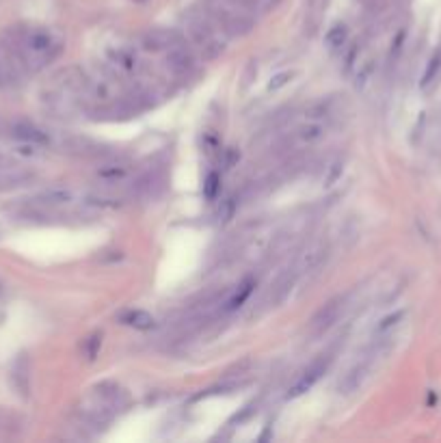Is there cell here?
I'll list each match as a JSON object with an SVG mask.
<instances>
[{"mask_svg": "<svg viewBox=\"0 0 441 443\" xmlns=\"http://www.w3.org/2000/svg\"><path fill=\"white\" fill-rule=\"evenodd\" d=\"M130 171H133V167L128 165V162H108V165H102L100 169H97V175H100L102 179H106V182H121V179H126L130 175Z\"/></svg>", "mask_w": 441, "mask_h": 443, "instance_id": "11", "label": "cell"}, {"mask_svg": "<svg viewBox=\"0 0 441 443\" xmlns=\"http://www.w3.org/2000/svg\"><path fill=\"white\" fill-rule=\"evenodd\" d=\"M167 65L175 74H188L193 70V57L182 43H175L167 50Z\"/></svg>", "mask_w": 441, "mask_h": 443, "instance_id": "9", "label": "cell"}, {"mask_svg": "<svg viewBox=\"0 0 441 443\" xmlns=\"http://www.w3.org/2000/svg\"><path fill=\"white\" fill-rule=\"evenodd\" d=\"M349 39V28L344 24H335L329 28V32L324 35V41L329 48H342Z\"/></svg>", "mask_w": 441, "mask_h": 443, "instance_id": "17", "label": "cell"}, {"mask_svg": "<svg viewBox=\"0 0 441 443\" xmlns=\"http://www.w3.org/2000/svg\"><path fill=\"white\" fill-rule=\"evenodd\" d=\"M342 173H344V162L342 160H335L333 165L329 167V175L324 177V186H333L337 179L342 177Z\"/></svg>", "mask_w": 441, "mask_h": 443, "instance_id": "22", "label": "cell"}, {"mask_svg": "<svg viewBox=\"0 0 441 443\" xmlns=\"http://www.w3.org/2000/svg\"><path fill=\"white\" fill-rule=\"evenodd\" d=\"M292 72H282V74H277V76H273L271 78V83H268V91H277V89H282V87H286L290 80H292Z\"/></svg>", "mask_w": 441, "mask_h": 443, "instance_id": "23", "label": "cell"}, {"mask_svg": "<svg viewBox=\"0 0 441 443\" xmlns=\"http://www.w3.org/2000/svg\"><path fill=\"white\" fill-rule=\"evenodd\" d=\"M439 70H441V52H435L433 55V59L429 61V68H427V72H424V76H422V89H427L433 80L437 78V74H439Z\"/></svg>", "mask_w": 441, "mask_h": 443, "instance_id": "19", "label": "cell"}, {"mask_svg": "<svg viewBox=\"0 0 441 443\" xmlns=\"http://www.w3.org/2000/svg\"><path fill=\"white\" fill-rule=\"evenodd\" d=\"M143 41L150 50H169L171 46L179 43V35L173 30H150L143 37Z\"/></svg>", "mask_w": 441, "mask_h": 443, "instance_id": "10", "label": "cell"}, {"mask_svg": "<svg viewBox=\"0 0 441 443\" xmlns=\"http://www.w3.org/2000/svg\"><path fill=\"white\" fill-rule=\"evenodd\" d=\"M329 366H331V355H320L318 359H314L312 364L301 372L299 379L294 381V385L288 391V398H299L305 391L312 389L322 379V374L329 370Z\"/></svg>", "mask_w": 441, "mask_h": 443, "instance_id": "4", "label": "cell"}, {"mask_svg": "<svg viewBox=\"0 0 441 443\" xmlns=\"http://www.w3.org/2000/svg\"><path fill=\"white\" fill-rule=\"evenodd\" d=\"M112 61H115L121 70H128V72H135L137 70V57L130 55V52H124V50L112 52Z\"/></svg>", "mask_w": 441, "mask_h": 443, "instance_id": "20", "label": "cell"}, {"mask_svg": "<svg viewBox=\"0 0 441 443\" xmlns=\"http://www.w3.org/2000/svg\"><path fill=\"white\" fill-rule=\"evenodd\" d=\"M253 288H255V282H253V279H247V282H244V284H240V286H238V290L232 294L230 299L225 301V311H234V309H238L244 301H247V299L251 297Z\"/></svg>", "mask_w": 441, "mask_h": 443, "instance_id": "15", "label": "cell"}, {"mask_svg": "<svg viewBox=\"0 0 441 443\" xmlns=\"http://www.w3.org/2000/svg\"><path fill=\"white\" fill-rule=\"evenodd\" d=\"M139 3H143V0H139Z\"/></svg>", "mask_w": 441, "mask_h": 443, "instance_id": "25", "label": "cell"}, {"mask_svg": "<svg viewBox=\"0 0 441 443\" xmlns=\"http://www.w3.org/2000/svg\"><path fill=\"white\" fill-rule=\"evenodd\" d=\"M35 201L39 206H46V208L70 206L74 201V190L68 188V186H50V188H46L43 193H39Z\"/></svg>", "mask_w": 441, "mask_h": 443, "instance_id": "8", "label": "cell"}, {"mask_svg": "<svg viewBox=\"0 0 441 443\" xmlns=\"http://www.w3.org/2000/svg\"><path fill=\"white\" fill-rule=\"evenodd\" d=\"M26 70L20 63L18 55L13 52V48L7 43V39L0 41V89H9L18 85L24 78Z\"/></svg>", "mask_w": 441, "mask_h": 443, "instance_id": "2", "label": "cell"}, {"mask_svg": "<svg viewBox=\"0 0 441 443\" xmlns=\"http://www.w3.org/2000/svg\"><path fill=\"white\" fill-rule=\"evenodd\" d=\"M85 204L95 206V208H119L124 201L115 195H106V193H89L85 197Z\"/></svg>", "mask_w": 441, "mask_h": 443, "instance_id": "16", "label": "cell"}, {"mask_svg": "<svg viewBox=\"0 0 441 443\" xmlns=\"http://www.w3.org/2000/svg\"><path fill=\"white\" fill-rule=\"evenodd\" d=\"M324 135V128L320 124H309V126H303L299 132H297V139L303 143V145H312L316 143L318 139H322Z\"/></svg>", "mask_w": 441, "mask_h": 443, "instance_id": "18", "label": "cell"}, {"mask_svg": "<svg viewBox=\"0 0 441 443\" xmlns=\"http://www.w3.org/2000/svg\"><path fill=\"white\" fill-rule=\"evenodd\" d=\"M219 186H221V177L217 173H210L204 182V195L208 197V199H215V197L219 195Z\"/></svg>", "mask_w": 441, "mask_h": 443, "instance_id": "21", "label": "cell"}, {"mask_svg": "<svg viewBox=\"0 0 441 443\" xmlns=\"http://www.w3.org/2000/svg\"><path fill=\"white\" fill-rule=\"evenodd\" d=\"M294 279H297V273H294V270H290V273H286V275H282L280 279H277V284L273 286V292H271L273 305H280V303L286 301V297H288L292 286H294Z\"/></svg>", "mask_w": 441, "mask_h": 443, "instance_id": "13", "label": "cell"}, {"mask_svg": "<svg viewBox=\"0 0 441 443\" xmlns=\"http://www.w3.org/2000/svg\"><path fill=\"white\" fill-rule=\"evenodd\" d=\"M324 255H326V244H324L322 240H316V242H312V244H307V247L299 253V257L294 259L292 270L297 273V277L303 275V273L314 270V268L320 264V262H322Z\"/></svg>", "mask_w": 441, "mask_h": 443, "instance_id": "5", "label": "cell"}, {"mask_svg": "<svg viewBox=\"0 0 441 443\" xmlns=\"http://www.w3.org/2000/svg\"><path fill=\"white\" fill-rule=\"evenodd\" d=\"M121 320L130 326H135V329H141V331H147V329H152L154 326V316L152 314H147V311L143 309H133V311H126V314L121 316Z\"/></svg>", "mask_w": 441, "mask_h": 443, "instance_id": "14", "label": "cell"}, {"mask_svg": "<svg viewBox=\"0 0 441 443\" xmlns=\"http://www.w3.org/2000/svg\"><path fill=\"white\" fill-rule=\"evenodd\" d=\"M26 72L43 70L61 55V41L46 28H20L5 37Z\"/></svg>", "mask_w": 441, "mask_h": 443, "instance_id": "1", "label": "cell"}, {"mask_svg": "<svg viewBox=\"0 0 441 443\" xmlns=\"http://www.w3.org/2000/svg\"><path fill=\"white\" fill-rule=\"evenodd\" d=\"M11 137L18 139L22 145H35V147H43L50 143V137H48L43 130H39L37 126H30L24 121H15L11 126Z\"/></svg>", "mask_w": 441, "mask_h": 443, "instance_id": "6", "label": "cell"}, {"mask_svg": "<svg viewBox=\"0 0 441 443\" xmlns=\"http://www.w3.org/2000/svg\"><path fill=\"white\" fill-rule=\"evenodd\" d=\"M402 316H404V311H396V314H394V316H389V318H385V320H383V324L379 326V331H387V329H389V326H394V324H396V322H398V320H400Z\"/></svg>", "mask_w": 441, "mask_h": 443, "instance_id": "24", "label": "cell"}, {"mask_svg": "<svg viewBox=\"0 0 441 443\" xmlns=\"http://www.w3.org/2000/svg\"><path fill=\"white\" fill-rule=\"evenodd\" d=\"M13 383L18 387V391L26 398L28 396V387H30V376H28V359L26 355H20L18 361L13 366Z\"/></svg>", "mask_w": 441, "mask_h": 443, "instance_id": "12", "label": "cell"}, {"mask_svg": "<svg viewBox=\"0 0 441 443\" xmlns=\"http://www.w3.org/2000/svg\"><path fill=\"white\" fill-rule=\"evenodd\" d=\"M370 357L368 359H362L359 364H355L346 374H344V379L340 381V391L342 393H353V391H357L359 387L364 385V381H366V376H368V372H370Z\"/></svg>", "mask_w": 441, "mask_h": 443, "instance_id": "7", "label": "cell"}, {"mask_svg": "<svg viewBox=\"0 0 441 443\" xmlns=\"http://www.w3.org/2000/svg\"><path fill=\"white\" fill-rule=\"evenodd\" d=\"M344 303H346L344 297H337V299L326 301L314 314V318L309 320V335H312V337H322L326 331H329L331 326L340 320L342 309H344Z\"/></svg>", "mask_w": 441, "mask_h": 443, "instance_id": "3", "label": "cell"}]
</instances>
